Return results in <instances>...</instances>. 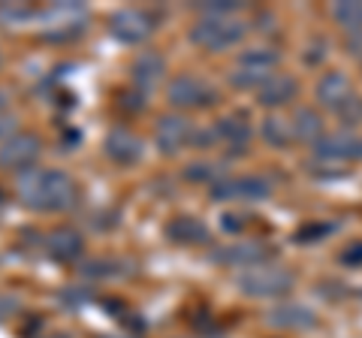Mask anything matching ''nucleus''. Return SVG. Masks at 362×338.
<instances>
[{"label":"nucleus","instance_id":"f257e3e1","mask_svg":"<svg viewBox=\"0 0 362 338\" xmlns=\"http://www.w3.org/2000/svg\"><path fill=\"white\" fill-rule=\"evenodd\" d=\"M78 187L64 169H28L18 178V199L33 211H66Z\"/></svg>","mask_w":362,"mask_h":338},{"label":"nucleus","instance_id":"f03ea898","mask_svg":"<svg viewBox=\"0 0 362 338\" xmlns=\"http://www.w3.org/2000/svg\"><path fill=\"white\" fill-rule=\"evenodd\" d=\"M314 94H317V103H320L323 109L335 112L344 124H359L362 121V97L356 94V88L350 85V78L344 73L320 76Z\"/></svg>","mask_w":362,"mask_h":338},{"label":"nucleus","instance_id":"7ed1b4c3","mask_svg":"<svg viewBox=\"0 0 362 338\" xmlns=\"http://www.w3.org/2000/svg\"><path fill=\"white\" fill-rule=\"evenodd\" d=\"M245 33H247V25L239 16H202L190 28V40H194V46L206 52H226L239 46Z\"/></svg>","mask_w":362,"mask_h":338},{"label":"nucleus","instance_id":"20e7f679","mask_svg":"<svg viewBox=\"0 0 362 338\" xmlns=\"http://www.w3.org/2000/svg\"><path fill=\"white\" fill-rule=\"evenodd\" d=\"M239 290L251 299H281L293 290V272L278 263H259L239 275Z\"/></svg>","mask_w":362,"mask_h":338},{"label":"nucleus","instance_id":"39448f33","mask_svg":"<svg viewBox=\"0 0 362 338\" xmlns=\"http://www.w3.org/2000/svg\"><path fill=\"white\" fill-rule=\"evenodd\" d=\"M278 61L281 54L275 49H251L245 52L239 58V70H235L230 78L235 88H245V91H251V88H263L272 76H275L278 70Z\"/></svg>","mask_w":362,"mask_h":338},{"label":"nucleus","instance_id":"423d86ee","mask_svg":"<svg viewBox=\"0 0 362 338\" xmlns=\"http://www.w3.org/2000/svg\"><path fill=\"white\" fill-rule=\"evenodd\" d=\"M166 100L175 109H206L218 103V91L197 76H175L166 88Z\"/></svg>","mask_w":362,"mask_h":338},{"label":"nucleus","instance_id":"0eeeda50","mask_svg":"<svg viewBox=\"0 0 362 338\" xmlns=\"http://www.w3.org/2000/svg\"><path fill=\"white\" fill-rule=\"evenodd\" d=\"M272 194V185L259 175H242V178H221L211 187V199L218 202H259Z\"/></svg>","mask_w":362,"mask_h":338},{"label":"nucleus","instance_id":"6e6552de","mask_svg":"<svg viewBox=\"0 0 362 338\" xmlns=\"http://www.w3.org/2000/svg\"><path fill=\"white\" fill-rule=\"evenodd\" d=\"M109 30L115 40L127 42V46H136V42L148 40L154 33V18L145 13V9H118V13L109 18Z\"/></svg>","mask_w":362,"mask_h":338},{"label":"nucleus","instance_id":"1a4fd4ad","mask_svg":"<svg viewBox=\"0 0 362 338\" xmlns=\"http://www.w3.org/2000/svg\"><path fill=\"white\" fill-rule=\"evenodd\" d=\"M154 142L163 154H178L181 148H187V145L197 142V130L185 115H163L157 121Z\"/></svg>","mask_w":362,"mask_h":338},{"label":"nucleus","instance_id":"9d476101","mask_svg":"<svg viewBox=\"0 0 362 338\" xmlns=\"http://www.w3.org/2000/svg\"><path fill=\"white\" fill-rule=\"evenodd\" d=\"M314 157L317 161H329V163H350V161H362V139L350 130H338V133H326V136L314 145Z\"/></svg>","mask_w":362,"mask_h":338},{"label":"nucleus","instance_id":"9b49d317","mask_svg":"<svg viewBox=\"0 0 362 338\" xmlns=\"http://www.w3.org/2000/svg\"><path fill=\"white\" fill-rule=\"evenodd\" d=\"M40 151H42V145L33 133H16V136H6L4 145H0V166L28 169L40 157Z\"/></svg>","mask_w":362,"mask_h":338},{"label":"nucleus","instance_id":"f8f14e48","mask_svg":"<svg viewBox=\"0 0 362 338\" xmlns=\"http://www.w3.org/2000/svg\"><path fill=\"white\" fill-rule=\"evenodd\" d=\"M272 251L263 242H242V245H230L223 251L214 254V260L223 266H235V269H254L259 263H269Z\"/></svg>","mask_w":362,"mask_h":338},{"label":"nucleus","instance_id":"ddd939ff","mask_svg":"<svg viewBox=\"0 0 362 338\" xmlns=\"http://www.w3.org/2000/svg\"><path fill=\"white\" fill-rule=\"evenodd\" d=\"M103 148L109 161H115L118 166H133L142 161V139L133 136L130 130H112L103 142Z\"/></svg>","mask_w":362,"mask_h":338},{"label":"nucleus","instance_id":"4468645a","mask_svg":"<svg viewBox=\"0 0 362 338\" xmlns=\"http://www.w3.org/2000/svg\"><path fill=\"white\" fill-rule=\"evenodd\" d=\"M296 94H299L296 78L287 73H275L257 91V100H259V106H266V109H281V106H290L293 100H296Z\"/></svg>","mask_w":362,"mask_h":338},{"label":"nucleus","instance_id":"2eb2a0df","mask_svg":"<svg viewBox=\"0 0 362 338\" xmlns=\"http://www.w3.org/2000/svg\"><path fill=\"white\" fill-rule=\"evenodd\" d=\"M166 235H169V242L187 245V247H197V245H209L211 242L209 227L199 218H190V215H178V218L169 221L166 223Z\"/></svg>","mask_w":362,"mask_h":338},{"label":"nucleus","instance_id":"dca6fc26","mask_svg":"<svg viewBox=\"0 0 362 338\" xmlns=\"http://www.w3.org/2000/svg\"><path fill=\"white\" fill-rule=\"evenodd\" d=\"M133 85L136 88H142V91H154L157 85L163 82V76H166V61H163V54H157V52H142L139 58L133 61Z\"/></svg>","mask_w":362,"mask_h":338},{"label":"nucleus","instance_id":"f3484780","mask_svg":"<svg viewBox=\"0 0 362 338\" xmlns=\"http://www.w3.org/2000/svg\"><path fill=\"white\" fill-rule=\"evenodd\" d=\"M45 247H49V254H52V260H58V263H73L82 257L85 251V239L78 235L73 227H61V230H54L49 239H45Z\"/></svg>","mask_w":362,"mask_h":338},{"label":"nucleus","instance_id":"a211bd4d","mask_svg":"<svg viewBox=\"0 0 362 338\" xmlns=\"http://www.w3.org/2000/svg\"><path fill=\"white\" fill-rule=\"evenodd\" d=\"M293 139L296 142H320L326 136V121L323 115L317 109H308V106H302L293 112Z\"/></svg>","mask_w":362,"mask_h":338},{"label":"nucleus","instance_id":"6ab92c4d","mask_svg":"<svg viewBox=\"0 0 362 338\" xmlns=\"http://www.w3.org/2000/svg\"><path fill=\"white\" fill-rule=\"evenodd\" d=\"M269 323L278 326V330H311L317 320H314V314L308 308L284 302V305H278V308L269 311Z\"/></svg>","mask_w":362,"mask_h":338},{"label":"nucleus","instance_id":"aec40b11","mask_svg":"<svg viewBox=\"0 0 362 338\" xmlns=\"http://www.w3.org/2000/svg\"><path fill=\"white\" fill-rule=\"evenodd\" d=\"M214 139H221L230 148H245L247 139H251V124H247L242 115H230L221 118L214 124Z\"/></svg>","mask_w":362,"mask_h":338},{"label":"nucleus","instance_id":"412c9836","mask_svg":"<svg viewBox=\"0 0 362 338\" xmlns=\"http://www.w3.org/2000/svg\"><path fill=\"white\" fill-rule=\"evenodd\" d=\"M263 139L269 145H275V148H287L290 142H296L293 139V124L281 115H269L263 121Z\"/></svg>","mask_w":362,"mask_h":338},{"label":"nucleus","instance_id":"4be33fe9","mask_svg":"<svg viewBox=\"0 0 362 338\" xmlns=\"http://www.w3.org/2000/svg\"><path fill=\"white\" fill-rule=\"evenodd\" d=\"M332 18L347 33H362V4H356V0H338V4H332Z\"/></svg>","mask_w":362,"mask_h":338},{"label":"nucleus","instance_id":"5701e85b","mask_svg":"<svg viewBox=\"0 0 362 338\" xmlns=\"http://www.w3.org/2000/svg\"><path fill=\"white\" fill-rule=\"evenodd\" d=\"M202 16H235L242 9V4H226V0H211V4H199L197 6Z\"/></svg>","mask_w":362,"mask_h":338},{"label":"nucleus","instance_id":"b1692460","mask_svg":"<svg viewBox=\"0 0 362 338\" xmlns=\"http://www.w3.org/2000/svg\"><path fill=\"white\" fill-rule=\"evenodd\" d=\"M115 260H88L82 266V275H90V278H109V275H118L115 269Z\"/></svg>","mask_w":362,"mask_h":338},{"label":"nucleus","instance_id":"393cba45","mask_svg":"<svg viewBox=\"0 0 362 338\" xmlns=\"http://www.w3.org/2000/svg\"><path fill=\"white\" fill-rule=\"evenodd\" d=\"M187 178L190 182H214V178H218V169L211 163H197V166L187 169Z\"/></svg>","mask_w":362,"mask_h":338},{"label":"nucleus","instance_id":"a878e982","mask_svg":"<svg viewBox=\"0 0 362 338\" xmlns=\"http://www.w3.org/2000/svg\"><path fill=\"white\" fill-rule=\"evenodd\" d=\"M347 49H350V54H354V58L362 64V33H350Z\"/></svg>","mask_w":362,"mask_h":338},{"label":"nucleus","instance_id":"bb28decb","mask_svg":"<svg viewBox=\"0 0 362 338\" xmlns=\"http://www.w3.org/2000/svg\"><path fill=\"white\" fill-rule=\"evenodd\" d=\"M341 260H344V263H350V266H354V263H362V242H356L354 251L347 247V251L341 254Z\"/></svg>","mask_w":362,"mask_h":338},{"label":"nucleus","instance_id":"cd10ccee","mask_svg":"<svg viewBox=\"0 0 362 338\" xmlns=\"http://www.w3.org/2000/svg\"><path fill=\"white\" fill-rule=\"evenodd\" d=\"M13 127H16V121L9 118V112H6V115H0V136H4V133H9V136H16Z\"/></svg>","mask_w":362,"mask_h":338},{"label":"nucleus","instance_id":"c85d7f7f","mask_svg":"<svg viewBox=\"0 0 362 338\" xmlns=\"http://www.w3.org/2000/svg\"><path fill=\"white\" fill-rule=\"evenodd\" d=\"M54 338H66V335H54Z\"/></svg>","mask_w":362,"mask_h":338}]
</instances>
